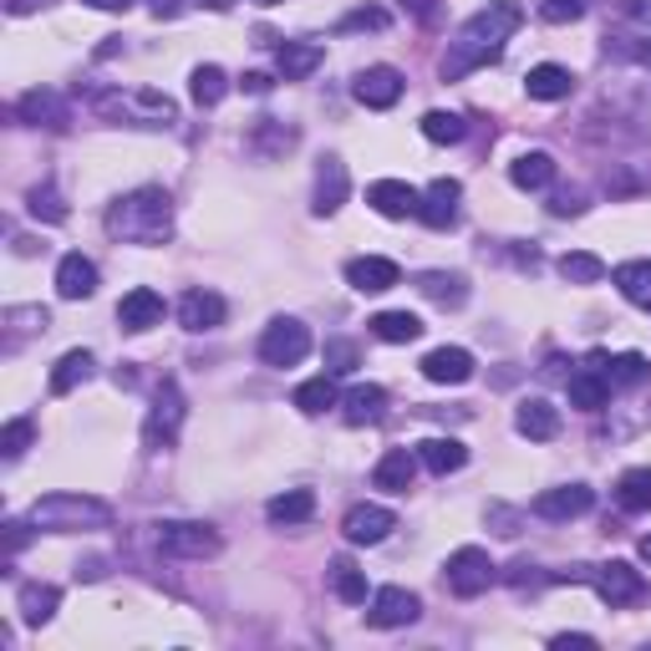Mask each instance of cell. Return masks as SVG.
Wrapping results in <instances>:
<instances>
[{
    "label": "cell",
    "instance_id": "obj_46",
    "mask_svg": "<svg viewBox=\"0 0 651 651\" xmlns=\"http://www.w3.org/2000/svg\"><path fill=\"white\" fill-rule=\"evenodd\" d=\"M357 362H362V351L351 347V341H326V372L331 377H347V372H357Z\"/></svg>",
    "mask_w": 651,
    "mask_h": 651
},
{
    "label": "cell",
    "instance_id": "obj_9",
    "mask_svg": "<svg viewBox=\"0 0 651 651\" xmlns=\"http://www.w3.org/2000/svg\"><path fill=\"white\" fill-rule=\"evenodd\" d=\"M306 351H311V331L296 316L270 321L266 337H260V362L266 367H296V362H306Z\"/></svg>",
    "mask_w": 651,
    "mask_h": 651
},
{
    "label": "cell",
    "instance_id": "obj_21",
    "mask_svg": "<svg viewBox=\"0 0 651 651\" xmlns=\"http://www.w3.org/2000/svg\"><path fill=\"white\" fill-rule=\"evenodd\" d=\"M422 377L438 382V387H459V382H469L473 377V357L463 347H438V351L422 357Z\"/></svg>",
    "mask_w": 651,
    "mask_h": 651
},
{
    "label": "cell",
    "instance_id": "obj_8",
    "mask_svg": "<svg viewBox=\"0 0 651 651\" xmlns=\"http://www.w3.org/2000/svg\"><path fill=\"white\" fill-rule=\"evenodd\" d=\"M183 392H179V382L173 377H163L158 382V392H153V412H148V422H143V443L148 448H173V438H179V428H183Z\"/></svg>",
    "mask_w": 651,
    "mask_h": 651
},
{
    "label": "cell",
    "instance_id": "obj_56",
    "mask_svg": "<svg viewBox=\"0 0 651 651\" xmlns=\"http://www.w3.org/2000/svg\"><path fill=\"white\" fill-rule=\"evenodd\" d=\"M148 6H153V16H179L189 0H148Z\"/></svg>",
    "mask_w": 651,
    "mask_h": 651
},
{
    "label": "cell",
    "instance_id": "obj_44",
    "mask_svg": "<svg viewBox=\"0 0 651 651\" xmlns=\"http://www.w3.org/2000/svg\"><path fill=\"white\" fill-rule=\"evenodd\" d=\"M31 438H37V422L31 418H11L6 428H0V453H6V463H16L31 448Z\"/></svg>",
    "mask_w": 651,
    "mask_h": 651
},
{
    "label": "cell",
    "instance_id": "obj_53",
    "mask_svg": "<svg viewBox=\"0 0 651 651\" xmlns=\"http://www.w3.org/2000/svg\"><path fill=\"white\" fill-rule=\"evenodd\" d=\"M244 92H250V97H266L270 92V87H276V77H266V72H244Z\"/></svg>",
    "mask_w": 651,
    "mask_h": 651
},
{
    "label": "cell",
    "instance_id": "obj_10",
    "mask_svg": "<svg viewBox=\"0 0 651 651\" xmlns=\"http://www.w3.org/2000/svg\"><path fill=\"white\" fill-rule=\"evenodd\" d=\"M605 351H591L585 357V367H580L575 377H570V408H580V412H601L605 402H611V382H605Z\"/></svg>",
    "mask_w": 651,
    "mask_h": 651
},
{
    "label": "cell",
    "instance_id": "obj_26",
    "mask_svg": "<svg viewBox=\"0 0 651 651\" xmlns=\"http://www.w3.org/2000/svg\"><path fill=\"white\" fill-rule=\"evenodd\" d=\"M321 61H326L321 41H280V47H276V67H280V77H286V82H301V77H311Z\"/></svg>",
    "mask_w": 651,
    "mask_h": 651
},
{
    "label": "cell",
    "instance_id": "obj_40",
    "mask_svg": "<svg viewBox=\"0 0 651 651\" xmlns=\"http://www.w3.org/2000/svg\"><path fill=\"white\" fill-rule=\"evenodd\" d=\"M560 276L570 286H595V280H605V260L591 250H570V254H560Z\"/></svg>",
    "mask_w": 651,
    "mask_h": 651
},
{
    "label": "cell",
    "instance_id": "obj_25",
    "mask_svg": "<svg viewBox=\"0 0 651 651\" xmlns=\"http://www.w3.org/2000/svg\"><path fill=\"white\" fill-rule=\"evenodd\" d=\"M97 290V266L87 260V254H61L57 266V296L61 301H87Z\"/></svg>",
    "mask_w": 651,
    "mask_h": 651
},
{
    "label": "cell",
    "instance_id": "obj_49",
    "mask_svg": "<svg viewBox=\"0 0 651 651\" xmlns=\"http://www.w3.org/2000/svg\"><path fill=\"white\" fill-rule=\"evenodd\" d=\"M387 21H392L387 11H377V6H362V11H351L347 21H341V31H387Z\"/></svg>",
    "mask_w": 651,
    "mask_h": 651
},
{
    "label": "cell",
    "instance_id": "obj_58",
    "mask_svg": "<svg viewBox=\"0 0 651 651\" xmlns=\"http://www.w3.org/2000/svg\"><path fill=\"white\" fill-rule=\"evenodd\" d=\"M641 560L651 565V534H641Z\"/></svg>",
    "mask_w": 651,
    "mask_h": 651
},
{
    "label": "cell",
    "instance_id": "obj_41",
    "mask_svg": "<svg viewBox=\"0 0 651 651\" xmlns=\"http://www.w3.org/2000/svg\"><path fill=\"white\" fill-rule=\"evenodd\" d=\"M615 499H621V509H631V514L651 509V469H627V473H621Z\"/></svg>",
    "mask_w": 651,
    "mask_h": 651
},
{
    "label": "cell",
    "instance_id": "obj_27",
    "mask_svg": "<svg viewBox=\"0 0 651 651\" xmlns=\"http://www.w3.org/2000/svg\"><path fill=\"white\" fill-rule=\"evenodd\" d=\"M524 92H530L534 102H560V97L575 92V77H570L565 67H555V61H540V67H530V77H524Z\"/></svg>",
    "mask_w": 651,
    "mask_h": 651
},
{
    "label": "cell",
    "instance_id": "obj_20",
    "mask_svg": "<svg viewBox=\"0 0 651 651\" xmlns=\"http://www.w3.org/2000/svg\"><path fill=\"white\" fill-rule=\"evenodd\" d=\"M418 199H422V193L412 189V183H402V179H377L372 189H367V204H372L382 219H408V214H418Z\"/></svg>",
    "mask_w": 651,
    "mask_h": 651
},
{
    "label": "cell",
    "instance_id": "obj_17",
    "mask_svg": "<svg viewBox=\"0 0 651 651\" xmlns=\"http://www.w3.org/2000/svg\"><path fill=\"white\" fill-rule=\"evenodd\" d=\"M347 280H351V290H362V296H382V290H392L402 280V270H398V260H387V254H362V260L347 266Z\"/></svg>",
    "mask_w": 651,
    "mask_h": 651
},
{
    "label": "cell",
    "instance_id": "obj_3",
    "mask_svg": "<svg viewBox=\"0 0 651 651\" xmlns=\"http://www.w3.org/2000/svg\"><path fill=\"white\" fill-rule=\"evenodd\" d=\"M31 524L47 534H72V530H108L112 524V509L92 494H47L31 504Z\"/></svg>",
    "mask_w": 651,
    "mask_h": 651
},
{
    "label": "cell",
    "instance_id": "obj_39",
    "mask_svg": "<svg viewBox=\"0 0 651 651\" xmlns=\"http://www.w3.org/2000/svg\"><path fill=\"white\" fill-rule=\"evenodd\" d=\"M605 382L611 387H641L651 377V367H647V357L641 351H621V357H605Z\"/></svg>",
    "mask_w": 651,
    "mask_h": 651
},
{
    "label": "cell",
    "instance_id": "obj_57",
    "mask_svg": "<svg viewBox=\"0 0 651 651\" xmlns=\"http://www.w3.org/2000/svg\"><path fill=\"white\" fill-rule=\"evenodd\" d=\"M37 6H47V0H6V11H11V16H31Z\"/></svg>",
    "mask_w": 651,
    "mask_h": 651
},
{
    "label": "cell",
    "instance_id": "obj_31",
    "mask_svg": "<svg viewBox=\"0 0 651 651\" xmlns=\"http://www.w3.org/2000/svg\"><path fill=\"white\" fill-rule=\"evenodd\" d=\"M509 179H514V189H544V183L555 179V158L544 153V148H530V153H519L509 163Z\"/></svg>",
    "mask_w": 651,
    "mask_h": 651
},
{
    "label": "cell",
    "instance_id": "obj_59",
    "mask_svg": "<svg viewBox=\"0 0 651 651\" xmlns=\"http://www.w3.org/2000/svg\"><path fill=\"white\" fill-rule=\"evenodd\" d=\"M260 6H280V0H260Z\"/></svg>",
    "mask_w": 651,
    "mask_h": 651
},
{
    "label": "cell",
    "instance_id": "obj_50",
    "mask_svg": "<svg viewBox=\"0 0 651 651\" xmlns=\"http://www.w3.org/2000/svg\"><path fill=\"white\" fill-rule=\"evenodd\" d=\"M254 138H260V143H266V148H290V143H296V133H290V128H276V122H260V128H254Z\"/></svg>",
    "mask_w": 651,
    "mask_h": 651
},
{
    "label": "cell",
    "instance_id": "obj_22",
    "mask_svg": "<svg viewBox=\"0 0 651 651\" xmlns=\"http://www.w3.org/2000/svg\"><path fill=\"white\" fill-rule=\"evenodd\" d=\"M514 428L530 438V443H550V438H560V408L544 398H524L514 412Z\"/></svg>",
    "mask_w": 651,
    "mask_h": 651
},
{
    "label": "cell",
    "instance_id": "obj_29",
    "mask_svg": "<svg viewBox=\"0 0 651 651\" xmlns=\"http://www.w3.org/2000/svg\"><path fill=\"white\" fill-rule=\"evenodd\" d=\"M387 412V387L367 382V387H351L347 398H341V418L351 422V428H367V422H377Z\"/></svg>",
    "mask_w": 651,
    "mask_h": 651
},
{
    "label": "cell",
    "instance_id": "obj_7",
    "mask_svg": "<svg viewBox=\"0 0 651 651\" xmlns=\"http://www.w3.org/2000/svg\"><path fill=\"white\" fill-rule=\"evenodd\" d=\"M97 112L143 122V128H163V122H173V112H179V108H173L163 92H102V97H97Z\"/></svg>",
    "mask_w": 651,
    "mask_h": 651
},
{
    "label": "cell",
    "instance_id": "obj_18",
    "mask_svg": "<svg viewBox=\"0 0 651 651\" xmlns=\"http://www.w3.org/2000/svg\"><path fill=\"white\" fill-rule=\"evenodd\" d=\"M418 453L412 448H387L382 459H377V469H372V483L377 489H387V494H408L412 489V479H418Z\"/></svg>",
    "mask_w": 651,
    "mask_h": 651
},
{
    "label": "cell",
    "instance_id": "obj_43",
    "mask_svg": "<svg viewBox=\"0 0 651 651\" xmlns=\"http://www.w3.org/2000/svg\"><path fill=\"white\" fill-rule=\"evenodd\" d=\"M331 591L347 605H367V575L351 565V560H337V565H331Z\"/></svg>",
    "mask_w": 651,
    "mask_h": 651
},
{
    "label": "cell",
    "instance_id": "obj_2",
    "mask_svg": "<svg viewBox=\"0 0 651 651\" xmlns=\"http://www.w3.org/2000/svg\"><path fill=\"white\" fill-rule=\"evenodd\" d=\"M108 234L122 244H163L173 234V199L169 189L143 183V189L122 193L108 209Z\"/></svg>",
    "mask_w": 651,
    "mask_h": 651
},
{
    "label": "cell",
    "instance_id": "obj_1",
    "mask_svg": "<svg viewBox=\"0 0 651 651\" xmlns=\"http://www.w3.org/2000/svg\"><path fill=\"white\" fill-rule=\"evenodd\" d=\"M519 26H524V11H519L514 0H489L483 11H473L469 21L453 31V41H448V57H443V82H459V77L479 72V67H489V61H499V51H504V41L514 37Z\"/></svg>",
    "mask_w": 651,
    "mask_h": 651
},
{
    "label": "cell",
    "instance_id": "obj_11",
    "mask_svg": "<svg viewBox=\"0 0 651 651\" xmlns=\"http://www.w3.org/2000/svg\"><path fill=\"white\" fill-rule=\"evenodd\" d=\"M351 97H357L362 108H372V112L398 108L402 72H398V67H367V72H357V82H351Z\"/></svg>",
    "mask_w": 651,
    "mask_h": 651
},
{
    "label": "cell",
    "instance_id": "obj_4",
    "mask_svg": "<svg viewBox=\"0 0 651 651\" xmlns=\"http://www.w3.org/2000/svg\"><path fill=\"white\" fill-rule=\"evenodd\" d=\"M555 580H585V585H595V595H601L605 605H631L647 595V575H641L637 565H627V560H605V565H575V570H560Z\"/></svg>",
    "mask_w": 651,
    "mask_h": 651
},
{
    "label": "cell",
    "instance_id": "obj_54",
    "mask_svg": "<svg viewBox=\"0 0 651 651\" xmlns=\"http://www.w3.org/2000/svg\"><path fill=\"white\" fill-rule=\"evenodd\" d=\"M21 544H26V524L21 519H11V524H6V555H16Z\"/></svg>",
    "mask_w": 651,
    "mask_h": 651
},
{
    "label": "cell",
    "instance_id": "obj_24",
    "mask_svg": "<svg viewBox=\"0 0 651 651\" xmlns=\"http://www.w3.org/2000/svg\"><path fill=\"white\" fill-rule=\"evenodd\" d=\"M347 163L341 158H321V169H316V214H337L347 204Z\"/></svg>",
    "mask_w": 651,
    "mask_h": 651
},
{
    "label": "cell",
    "instance_id": "obj_13",
    "mask_svg": "<svg viewBox=\"0 0 651 651\" xmlns=\"http://www.w3.org/2000/svg\"><path fill=\"white\" fill-rule=\"evenodd\" d=\"M422 615V601L412 591H402V585H382V591L372 595V611H367V621L372 627H382V631H392V627H412Z\"/></svg>",
    "mask_w": 651,
    "mask_h": 651
},
{
    "label": "cell",
    "instance_id": "obj_15",
    "mask_svg": "<svg viewBox=\"0 0 651 651\" xmlns=\"http://www.w3.org/2000/svg\"><path fill=\"white\" fill-rule=\"evenodd\" d=\"M459 199H463V183L459 179H433L428 193L418 199V219L428 230H448L459 219Z\"/></svg>",
    "mask_w": 651,
    "mask_h": 651
},
{
    "label": "cell",
    "instance_id": "obj_14",
    "mask_svg": "<svg viewBox=\"0 0 651 651\" xmlns=\"http://www.w3.org/2000/svg\"><path fill=\"white\" fill-rule=\"evenodd\" d=\"M341 530H347L351 544H382L387 534L398 530V514L382 504H351L347 519H341Z\"/></svg>",
    "mask_w": 651,
    "mask_h": 651
},
{
    "label": "cell",
    "instance_id": "obj_5",
    "mask_svg": "<svg viewBox=\"0 0 651 651\" xmlns=\"http://www.w3.org/2000/svg\"><path fill=\"white\" fill-rule=\"evenodd\" d=\"M158 550L173 560H209L224 550V540H219L209 524H193V519H169V524H158Z\"/></svg>",
    "mask_w": 651,
    "mask_h": 651
},
{
    "label": "cell",
    "instance_id": "obj_51",
    "mask_svg": "<svg viewBox=\"0 0 651 651\" xmlns=\"http://www.w3.org/2000/svg\"><path fill=\"white\" fill-rule=\"evenodd\" d=\"M621 16L641 26V37H651V0H621Z\"/></svg>",
    "mask_w": 651,
    "mask_h": 651
},
{
    "label": "cell",
    "instance_id": "obj_34",
    "mask_svg": "<svg viewBox=\"0 0 651 651\" xmlns=\"http://www.w3.org/2000/svg\"><path fill=\"white\" fill-rule=\"evenodd\" d=\"M611 280H615V290H621L631 306L651 311V260H631V266H615Z\"/></svg>",
    "mask_w": 651,
    "mask_h": 651
},
{
    "label": "cell",
    "instance_id": "obj_48",
    "mask_svg": "<svg viewBox=\"0 0 651 651\" xmlns=\"http://www.w3.org/2000/svg\"><path fill=\"white\" fill-rule=\"evenodd\" d=\"M6 321L16 326V331H47L51 326V316H47V306H11V311H6Z\"/></svg>",
    "mask_w": 651,
    "mask_h": 651
},
{
    "label": "cell",
    "instance_id": "obj_35",
    "mask_svg": "<svg viewBox=\"0 0 651 651\" xmlns=\"http://www.w3.org/2000/svg\"><path fill=\"white\" fill-rule=\"evenodd\" d=\"M92 351H67V357H61L57 367H51V392H57V398H67V392H77V387L87 382V377H92Z\"/></svg>",
    "mask_w": 651,
    "mask_h": 651
},
{
    "label": "cell",
    "instance_id": "obj_52",
    "mask_svg": "<svg viewBox=\"0 0 651 651\" xmlns=\"http://www.w3.org/2000/svg\"><path fill=\"white\" fill-rule=\"evenodd\" d=\"M555 651H570V647H580V651H591L595 647V637H585V631H565V637H555L550 641Z\"/></svg>",
    "mask_w": 651,
    "mask_h": 651
},
{
    "label": "cell",
    "instance_id": "obj_55",
    "mask_svg": "<svg viewBox=\"0 0 651 651\" xmlns=\"http://www.w3.org/2000/svg\"><path fill=\"white\" fill-rule=\"evenodd\" d=\"M82 6H92V11H133L138 0H82Z\"/></svg>",
    "mask_w": 651,
    "mask_h": 651
},
{
    "label": "cell",
    "instance_id": "obj_38",
    "mask_svg": "<svg viewBox=\"0 0 651 651\" xmlns=\"http://www.w3.org/2000/svg\"><path fill=\"white\" fill-rule=\"evenodd\" d=\"M189 97L199 102V108H219V102L230 97V77L219 72V67H193V77H189Z\"/></svg>",
    "mask_w": 651,
    "mask_h": 651
},
{
    "label": "cell",
    "instance_id": "obj_37",
    "mask_svg": "<svg viewBox=\"0 0 651 651\" xmlns=\"http://www.w3.org/2000/svg\"><path fill=\"white\" fill-rule=\"evenodd\" d=\"M372 337L402 347V341H418L422 337V321L412 311H382V316H372Z\"/></svg>",
    "mask_w": 651,
    "mask_h": 651
},
{
    "label": "cell",
    "instance_id": "obj_36",
    "mask_svg": "<svg viewBox=\"0 0 651 651\" xmlns=\"http://www.w3.org/2000/svg\"><path fill=\"white\" fill-rule=\"evenodd\" d=\"M61 605V591L57 585H21V621L26 627H47L51 615Z\"/></svg>",
    "mask_w": 651,
    "mask_h": 651
},
{
    "label": "cell",
    "instance_id": "obj_33",
    "mask_svg": "<svg viewBox=\"0 0 651 651\" xmlns=\"http://www.w3.org/2000/svg\"><path fill=\"white\" fill-rule=\"evenodd\" d=\"M311 514H316V494H311V489H286V494H276L266 504L270 524H306Z\"/></svg>",
    "mask_w": 651,
    "mask_h": 651
},
{
    "label": "cell",
    "instance_id": "obj_28",
    "mask_svg": "<svg viewBox=\"0 0 651 651\" xmlns=\"http://www.w3.org/2000/svg\"><path fill=\"white\" fill-rule=\"evenodd\" d=\"M418 459L428 473L448 479V473H459L463 463H469V448H463L459 438H428V443H418Z\"/></svg>",
    "mask_w": 651,
    "mask_h": 651
},
{
    "label": "cell",
    "instance_id": "obj_12",
    "mask_svg": "<svg viewBox=\"0 0 651 651\" xmlns=\"http://www.w3.org/2000/svg\"><path fill=\"white\" fill-rule=\"evenodd\" d=\"M591 504H595V489H591V483H560V489H544V494H534L530 509L540 519H555V524H560V519H580Z\"/></svg>",
    "mask_w": 651,
    "mask_h": 651
},
{
    "label": "cell",
    "instance_id": "obj_16",
    "mask_svg": "<svg viewBox=\"0 0 651 651\" xmlns=\"http://www.w3.org/2000/svg\"><path fill=\"white\" fill-rule=\"evenodd\" d=\"M158 321H163V296H158L153 286H133L118 301V326L122 331H153Z\"/></svg>",
    "mask_w": 651,
    "mask_h": 651
},
{
    "label": "cell",
    "instance_id": "obj_23",
    "mask_svg": "<svg viewBox=\"0 0 651 651\" xmlns=\"http://www.w3.org/2000/svg\"><path fill=\"white\" fill-rule=\"evenodd\" d=\"M16 118L31 122V128H67V102H61L51 87H37L16 102Z\"/></svg>",
    "mask_w": 651,
    "mask_h": 651
},
{
    "label": "cell",
    "instance_id": "obj_32",
    "mask_svg": "<svg viewBox=\"0 0 651 651\" xmlns=\"http://www.w3.org/2000/svg\"><path fill=\"white\" fill-rule=\"evenodd\" d=\"M296 408H301L306 418H321L326 408H341L337 377H331V372H321V377H311V382H301V387H296Z\"/></svg>",
    "mask_w": 651,
    "mask_h": 651
},
{
    "label": "cell",
    "instance_id": "obj_30",
    "mask_svg": "<svg viewBox=\"0 0 651 651\" xmlns=\"http://www.w3.org/2000/svg\"><path fill=\"white\" fill-rule=\"evenodd\" d=\"M418 290L428 296V301L448 306V311H459V306L469 301V280H463V276H448V270H422Z\"/></svg>",
    "mask_w": 651,
    "mask_h": 651
},
{
    "label": "cell",
    "instance_id": "obj_19",
    "mask_svg": "<svg viewBox=\"0 0 651 651\" xmlns=\"http://www.w3.org/2000/svg\"><path fill=\"white\" fill-rule=\"evenodd\" d=\"M224 316H230V306H224V296H214V290H189L179 301L183 331H214V326H224Z\"/></svg>",
    "mask_w": 651,
    "mask_h": 651
},
{
    "label": "cell",
    "instance_id": "obj_6",
    "mask_svg": "<svg viewBox=\"0 0 651 651\" xmlns=\"http://www.w3.org/2000/svg\"><path fill=\"white\" fill-rule=\"evenodd\" d=\"M443 580H448V591L453 595L473 601V595H483L489 585H494V560H489V550H479V544H463V550L448 555Z\"/></svg>",
    "mask_w": 651,
    "mask_h": 651
},
{
    "label": "cell",
    "instance_id": "obj_42",
    "mask_svg": "<svg viewBox=\"0 0 651 651\" xmlns=\"http://www.w3.org/2000/svg\"><path fill=\"white\" fill-rule=\"evenodd\" d=\"M418 128L428 143H463V138H469V122H463L459 112H428Z\"/></svg>",
    "mask_w": 651,
    "mask_h": 651
},
{
    "label": "cell",
    "instance_id": "obj_47",
    "mask_svg": "<svg viewBox=\"0 0 651 651\" xmlns=\"http://www.w3.org/2000/svg\"><path fill=\"white\" fill-rule=\"evenodd\" d=\"M585 16V0H540V21L550 26H570Z\"/></svg>",
    "mask_w": 651,
    "mask_h": 651
},
{
    "label": "cell",
    "instance_id": "obj_45",
    "mask_svg": "<svg viewBox=\"0 0 651 651\" xmlns=\"http://www.w3.org/2000/svg\"><path fill=\"white\" fill-rule=\"evenodd\" d=\"M26 209L37 219H47V224H61V219H67V204H61V193L51 189V183H37V189L26 193Z\"/></svg>",
    "mask_w": 651,
    "mask_h": 651
}]
</instances>
